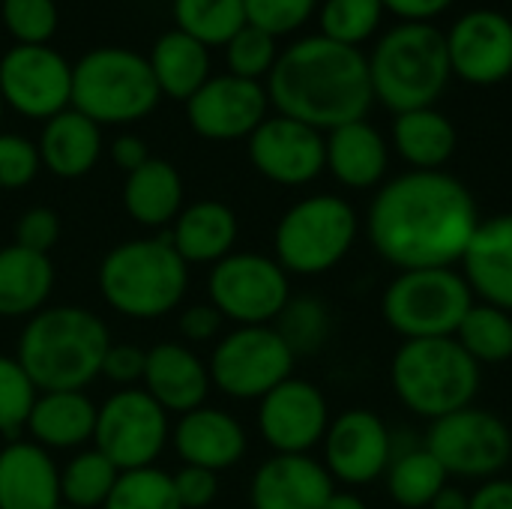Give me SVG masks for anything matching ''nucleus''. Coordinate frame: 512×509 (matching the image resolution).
Returning a JSON list of instances; mask_svg holds the SVG:
<instances>
[{"mask_svg":"<svg viewBox=\"0 0 512 509\" xmlns=\"http://www.w3.org/2000/svg\"><path fill=\"white\" fill-rule=\"evenodd\" d=\"M480 219V207L459 177L405 171L375 189L366 210V237L396 273L459 267Z\"/></svg>","mask_w":512,"mask_h":509,"instance_id":"1","label":"nucleus"},{"mask_svg":"<svg viewBox=\"0 0 512 509\" xmlns=\"http://www.w3.org/2000/svg\"><path fill=\"white\" fill-rule=\"evenodd\" d=\"M264 87L276 114L294 117L318 132L366 120L375 102L363 48L339 45L321 33L294 39L279 51Z\"/></svg>","mask_w":512,"mask_h":509,"instance_id":"2","label":"nucleus"},{"mask_svg":"<svg viewBox=\"0 0 512 509\" xmlns=\"http://www.w3.org/2000/svg\"><path fill=\"white\" fill-rule=\"evenodd\" d=\"M108 327L84 306H45L27 318L15 360L39 393L84 390L102 375Z\"/></svg>","mask_w":512,"mask_h":509,"instance_id":"3","label":"nucleus"},{"mask_svg":"<svg viewBox=\"0 0 512 509\" xmlns=\"http://www.w3.org/2000/svg\"><path fill=\"white\" fill-rule=\"evenodd\" d=\"M366 57L375 102L393 114L432 108L453 78L447 36L438 24L399 21Z\"/></svg>","mask_w":512,"mask_h":509,"instance_id":"4","label":"nucleus"},{"mask_svg":"<svg viewBox=\"0 0 512 509\" xmlns=\"http://www.w3.org/2000/svg\"><path fill=\"white\" fill-rule=\"evenodd\" d=\"M189 288V264L177 255L168 234L138 237L114 246L99 264L105 303L132 321H156L180 306Z\"/></svg>","mask_w":512,"mask_h":509,"instance_id":"5","label":"nucleus"},{"mask_svg":"<svg viewBox=\"0 0 512 509\" xmlns=\"http://www.w3.org/2000/svg\"><path fill=\"white\" fill-rule=\"evenodd\" d=\"M483 369L453 339H408L390 360L396 399L420 420H441L474 405Z\"/></svg>","mask_w":512,"mask_h":509,"instance_id":"6","label":"nucleus"},{"mask_svg":"<svg viewBox=\"0 0 512 509\" xmlns=\"http://www.w3.org/2000/svg\"><path fill=\"white\" fill-rule=\"evenodd\" d=\"M162 93L144 54L120 45H99L72 63V108L99 126L144 120Z\"/></svg>","mask_w":512,"mask_h":509,"instance_id":"7","label":"nucleus"},{"mask_svg":"<svg viewBox=\"0 0 512 509\" xmlns=\"http://www.w3.org/2000/svg\"><path fill=\"white\" fill-rule=\"evenodd\" d=\"M360 237V216L342 195L318 192L294 201L273 231V258L288 276H324Z\"/></svg>","mask_w":512,"mask_h":509,"instance_id":"8","label":"nucleus"},{"mask_svg":"<svg viewBox=\"0 0 512 509\" xmlns=\"http://www.w3.org/2000/svg\"><path fill=\"white\" fill-rule=\"evenodd\" d=\"M471 306L474 294L459 267L399 270L381 294V318L402 342L456 336Z\"/></svg>","mask_w":512,"mask_h":509,"instance_id":"9","label":"nucleus"},{"mask_svg":"<svg viewBox=\"0 0 512 509\" xmlns=\"http://www.w3.org/2000/svg\"><path fill=\"white\" fill-rule=\"evenodd\" d=\"M210 306L237 327L276 324L291 300V276L261 252H231L207 276Z\"/></svg>","mask_w":512,"mask_h":509,"instance_id":"10","label":"nucleus"},{"mask_svg":"<svg viewBox=\"0 0 512 509\" xmlns=\"http://www.w3.org/2000/svg\"><path fill=\"white\" fill-rule=\"evenodd\" d=\"M297 357L276 333L273 324L264 327H237L222 336L210 354L207 372L210 384L231 399H264L282 381L294 375Z\"/></svg>","mask_w":512,"mask_h":509,"instance_id":"11","label":"nucleus"},{"mask_svg":"<svg viewBox=\"0 0 512 509\" xmlns=\"http://www.w3.org/2000/svg\"><path fill=\"white\" fill-rule=\"evenodd\" d=\"M447 471V477L486 483L501 477L512 459L510 426L477 405H468L456 414H447L429 423V435L423 444Z\"/></svg>","mask_w":512,"mask_h":509,"instance_id":"12","label":"nucleus"},{"mask_svg":"<svg viewBox=\"0 0 512 509\" xmlns=\"http://www.w3.org/2000/svg\"><path fill=\"white\" fill-rule=\"evenodd\" d=\"M93 441L120 474L153 468L168 444V414L144 390L123 387L99 405Z\"/></svg>","mask_w":512,"mask_h":509,"instance_id":"13","label":"nucleus"},{"mask_svg":"<svg viewBox=\"0 0 512 509\" xmlns=\"http://www.w3.org/2000/svg\"><path fill=\"white\" fill-rule=\"evenodd\" d=\"M3 105L30 120H51L72 105V63L51 45H12L0 57Z\"/></svg>","mask_w":512,"mask_h":509,"instance_id":"14","label":"nucleus"},{"mask_svg":"<svg viewBox=\"0 0 512 509\" xmlns=\"http://www.w3.org/2000/svg\"><path fill=\"white\" fill-rule=\"evenodd\" d=\"M321 447H324L321 462L333 477V483L360 489L387 474L396 453V438L375 411L351 408L330 420Z\"/></svg>","mask_w":512,"mask_h":509,"instance_id":"15","label":"nucleus"},{"mask_svg":"<svg viewBox=\"0 0 512 509\" xmlns=\"http://www.w3.org/2000/svg\"><path fill=\"white\" fill-rule=\"evenodd\" d=\"M327 396L306 378H288L258 402V432L279 456H312L330 429Z\"/></svg>","mask_w":512,"mask_h":509,"instance_id":"16","label":"nucleus"},{"mask_svg":"<svg viewBox=\"0 0 512 509\" xmlns=\"http://www.w3.org/2000/svg\"><path fill=\"white\" fill-rule=\"evenodd\" d=\"M267 111V87L231 72L210 75L201 90L186 99V120L207 141L249 138L267 120Z\"/></svg>","mask_w":512,"mask_h":509,"instance_id":"17","label":"nucleus"},{"mask_svg":"<svg viewBox=\"0 0 512 509\" xmlns=\"http://www.w3.org/2000/svg\"><path fill=\"white\" fill-rule=\"evenodd\" d=\"M246 141L252 168L276 186H306L324 171V132L294 117L267 114Z\"/></svg>","mask_w":512,"mask_h":509,"instance_id":"18","label":"nucleus"},{"mask_svg":"<svg viewBox=\"0 0 512 509\" xmlns=\"http://www.w3.org/2000/svg\"><path fill=\"white\" fill-rule=\"evenodd\" d=\"M447 57L456 78L492 87L512 75V18L498 9H471L453 21Z\"/></svg>","mask_w":512,"mask_h":509,"instance_id":"19","label":"nucleus"},{"mask_svg":"<svg viewBox=\"0 0 512 509\" xmlns=\"http://www.w3.org/2000/svg\"><path fill=\"white\" fill-rule=\"evenodd\" d=\"M333 492L336 483L324 462L273 453L252 477L249 504L252 509H324Z\"/></svg>","mask_w":512,"mask_h":509,"instance_id":"20","label":"nucleus"},{"mask_svg":"<svg viewBox=\"0 0 512 509\" xmlns=\"http://www.w3.org/2000/svg\"><path fill=\"white\" fill-rule=\"evenodd\" d=\"M459 270L474 300L512 315V213L480 219Z\"/></svg>","mask_w":512,"mask_h":509,"instance_id":"21","label":"nucleus"},{"mask_svg":"<svg viewBox=\"0 0 512 509\" xmlns=\"http://www.w3.org/2000/svg\"><path fill=\"white\" fill-rule=\"evenodd\" d=\"M171 441L183 465L204 468L213 474L234 468L249 447L243 423L234 414L207 405L183 414L180 423L174 426Z\"/></svg>","mask_w":512,"mask_h":509,"instance_id":"22","label":"nucleus"},{"mask_svg":"<svg viewBox=\"0 0 512 509\" xmlns=\"http://www.w3.org/2000/svg\"><path fill=\"white\" fill-rule=\"evenodd\" d=\"M144 393L165 414H189L204 405L210 393V372L201 357L183 342H162L147 351Z\"/></svg>","mask_w":512,"mask_h":509,"instance_id":"23","label":"nucleus"},{"mask_svg":"<svg viewBox=\"0 0 512 509\" xmlns=\"http://www.w3.org/2000/svg\"><path fill=\"white\" fill-rule=\"evenodd\" d=\"M324 171L345 189H378L390 171V144L369 120L336 126L324 132Z\"/></svg>","mask_w":512,"mask_h":509,"instance_id":"24","label":"nucleus"},{"mask_svg":"<svg viewBox=\"0 0 512 509\" xmlns=\"http://www.w3.org/2000/svg\"><path fill=\"white\" fill-rule=\"evenodd\" d=\"M60 471L33 441H9L0 450V509H57Z\"/></svg>","mask_w":512,"mask_h":509,"instance_id":"25","label":"nucleus"},{"mask_svg":"<svg viewBox=\"0 0 512 509\" xmlns=\"http://www.w3.org/2000/svg\"><path fill=\"white\" fill-rule=\"evenodd\" d=\"M42 168L60 180H78L90 174L102 156V126L75 111L72 105L45 120L36 141Z\"/></svg>","mask_w":512,"mask_h":509,"instance_id":"26","label":"nucleus"},{"mask_svg":"<svg viewBox=\"0 0 512 509\" xmlns=\"http://www.w3.org/2000/svg\"><path fill=\"white\" fill-rule=\"evenodd\" d=\"M237 234V213L222 201L204 198L180 210L168 240L186 264H216L234 252Z\"/></svg>","mask_w":512,"mask_h":509,"instance_id":"27","label":"nucleus"},{"mask_svg":"<svg viewBox=\"0 0 512 509\" xmlns=\"http://www.w3.org/2000/svg\"><path fill=\"white\" fill-rule=\"evenodd\" d=\"M96 411L99 408L87 399L84 390L39 393L27 420V432L42 450H72L93 441Z\"/></svg>","mask_w":512,"mask_h":509,"instance_id":"28","label":"nucleus"},{"mask_svg":"<svg viewBox=\"0 0 512 509\" xmlns=\"http://www.w3.org/2000/svg\"><path fill=\"white\" fill-rule=\"evenodd\" d=\"M390 141L411 171H444L456 153L459 132L453 120L432 105L393 114Z\"/></svg>","mask_w":512,"mask_h":509,"instance_id":"29","label":"nucleus"},{"mask_svg":"<svg viewBox=\"0 0 512 509\" xmlns=\"http://www.w3.org/2000/svg\"><path fill=\"white\" fill-rule=\"evenodd\" d=\"M123 207L132 222L144 228H165L183 210V177L168 159L150 156L141 168L126 174Z\"/></svg>","mask_w":512,"mask_h":509,"instance_id":"30","label":"nucleus"},{"mask_svg":"<svg viewBox=\"0 0 512 509\" xmlns=\"http://www.w3.org/2000/svg\"><path fill=\"white\" fill-rule=\"evenodd\" d=\"M54 291V264L48 255L24 246L0 249V318H33Z\"/></svg>","mask_w":512,"mask_h":509,"instance_id":"31","label":"nucleus"},{"mask_svg":"<svg viewBox=\"0 0 512 509\" xmlns=\"http://www.w3.org/2000/svg\"><path fill=\"white\" fill-rule=\"evenodd\" d=\"M147 63L159 84V93L180 102L192 99L210 78V48L177 27L156 36Z\"/></svg>","mask_w":512,"mask_h":509,"instance_id":"32","label":"nucleus"},{"mask_svg":"<svg viewBox=\"0 0 512 509\" xmlns=\"http://www.w3.org/2000/svg\"><path fill=\"white\" fill-rule=\"evenodd\" d=\"M387 495L402 509H429L438 492L450 483L441 462L426 447L396 450L384 474Z\"/></svg>","mask_w":512,"mask_h":509,"instance_id":"33","label":"nucleus"},{"mask_svg":"<svg viewBox=\"0 0 512 509\" xmlns=\"http://www.w3.org/2000/svg\"><path fill=\"white\" fill-rule=\"evenodd\" d=\"M453 339L468 351V357L480 369L501 366L512 360V315L498 306L474 300Z\"/></svg>","mask_w":512,"mask_h":509,"instance_id":"34","label":"nucleus"},{"mask_svg":"<svg viewBox=\"0 0 512 509\" xmlns=\"http://www.w3.org/2000/svg\"><path fill=\"white\" fill-rule=\"evenodd\" d=\"M174 27L204 42L207 48L222 45L246 24L243 0H171Z\"/></svg>","mask_w":512,"mask_h":509,"instance_id":"35","label":"nucleus"},{"mask_svg":"<svg viewBox=\"0 0 512 509\" xmlns=\"http://www.w3.org/2000/svg\"><path fill=\"white\" fill-rule=\"evenodd\" d=\"M117 480L120 471L96 447L84 450L60 471V501L72 509H102Z\"/></svg>","mask_w":512,"mask_h":509,"instance_id":"36","label":"nucleus"},{"mask_svg":"<svg viewBox=\"0 0 512 509\" xmlns=\"http://www.w3.org/2000/svg\"><path fill=\"white\" fill-rule=\"evenodd\" d=\"M273 327L285 339V345L291 348L294 357H312L330 342L333 318H330V309L324 300L291 297Z\"/></svg>","mask_w":512,"mask_h":509,"instance_id":"37","label":"nucleus"},{"mask_svg":"<svg viewBox=\"0 0 512 509\" xmlns=\"http://www.w3.org/2000/svg\"><path fill=\"white\" fill-rule=\"evenodd\" d=\"M384 12L381 0H324L318 6L321 36L348 48H363L378 33Z\"/></svg>","mask_w":512,"mask_h":509,"instance_id":"38","label":"nucleus"},{"mask_svg":"<svg viewBox=\"0 0 512 509\" xmlns=\"http://www.w3.org/2000/svg\"><path fill=\"white\" fill-rule=\"evenodd\" d=\"M102 509H183L171 477L165 471L153 468H141V471H123L111 498L105 501Z\"/></svg>","mask_w":512,"mask_h":509,"instance_id":"39","label":"nucleus"},{"mask_svg":"<svg viewBox=\"0 0 512 509\" xmlns=\"http://www.w3.org/2000/svg\"><path fill=\"white\" fill-rule=\"evenodd\" d=\"M36 396L39 390L27 378L21 363L15 357L0 354V435L15 441V435L27 429Z\"/></svg>","mask_w":512,"mask_h":509,"instance_id":"40","label":"nucleus"},{"mask_svg":"<svg viewBox=\"0 0 512 509\" xmlns=\"http://www.w3.org/2000/svg\"><path fill=\"white\" fill-rule=\"evenodd\" d=\"M279 57V48H276V36L252 27V24H243L228 42H225V63H228V72L231 75H240V78H249V81H261L270 75L273 63Z\"/></svg>","mask_w":512,"mask_h":509,"instance_id":"41","label":"nucleus"},{"mask_svg":"<svg viewBox=\"0 0 512 509\" xmlns=\"http://www.w3.org/2000/svg\"><path fill=\"white\" fill-rule=\"evenodd\" d=\"M0 18L18 45H51L60 12L54 0H0Z\"/></svg>","mask_w":512,"mask_h":509,"instance_id":"42","label":"nucleus"},{"mask_svg":"<svg viewBox=\"0 0 512 509\" xmlns=\"http://www.w3.org/2000/svg\"><path fill=\"white\" fill-rule=\"evenodd\" d=\"M321 0H243L246 24L270 33V36H288L300 30L315 12Z\"/></svg>","mask_w":512,"mask_h":509,"instance_id":"43","label":"nucleus"},{"mask_svg":"<svg viewBox=\"0 0 512 509\" xmlns=\"http://www.w3.org/2000/svg\"><path fill=\"white\" fill-rule=\"evenodd\" d=\"M42 168L39 150L18 132H0V189H24Z\"/></svg>","mask_w":512,"mask_h":509,"instance_id":"44","label":"nucleus"},{"mask_svg":"<svg viewBox=\"0 0 512 509\" xmlns=\"http://www.w3.org/2000/svg\"><path fill=\"white\" fill-rule=\"evenodd\" d=\"M60 240V216L51 207H30L15 222V246L48 255Z\"/></svg>","mask_w":512,"mask_h":509,"instance_id":"45","label":"nucleus"},{"mask_svg":"<svg viewBox=\"0 0 512 509\" xmlns=\"http://www.w3.org/2000/svg\"><path fill=\"white\" fill-rule=\"evenodd\" d=\"M171 486H174V495L183 509H207L219 495V474L183 465L171 477Z\"/></svg>","mask_w":512,"mask_h":509,"instance_id":"46","label":"nucleus"},{"mask_svg":"<svg viewBox=\"0 0 512 509\" xmlns=\"http://www.w3.org/2000/svg\"><path fill=\"white\" fill-rule=\"evenodd\" d=\"M144 366H147L144 348L126 345V342H120V345L111 342L105 351V360H102V378L120 384V390H123V387H132L144 378Z\"/></svg>","mask_w":512,"mask_h":509,"instance_id":"47","label":"nucleus"},{"mask_svg":"<svg viewBox=\"0 0 512 509\" xmlns=\"http://www.w3.org/2000/svg\"><path fill=\"white\" fill-rule=\"evenodd\" d=\"M222 321L225 318L210 303H198V306H189L180 312L177 330L186 342H210L222 330Z\"/></svg>","mask_w":512,"mask_h":509,"instance_id":"48","label":"nucleus"},{"mask_svg":"<svg viewBox=\"0 0 512 509\" xmlns=\"http://www.w3.org/2000/svg\"><path fill=\"white\" fill-rule=\"evenodd\" d=\"M387 12H393L399 21H417V24H435L438 15H444L456 0H381Z\"/></svg>","mask_w":512,"mask_h":509,"instance_id":"49","label":"nucleus"},{"mask_svg":"<svg viewBox=\"0 0 512 509\" xmlns=\"http://www.w3.org/2000/svg\"><path fill=\"white\" fill-rule=\"evenodd\" d=\"M108 156H111V162H114L120 171L132 174L135 168H141V165L150 159V147H147V141H144V138H138V135L126 132V135H117V138L111 141Z\"/></svg>","mask_w":512,"mask_h":509,"instance_id":"50","label":"nucleus"},{"mask_svg":"<svg viewBox=\"0 0 512 509\" xmlns=\"http://www.w3.org/2000/svg\"><path fill=\"white\" fill-rule=\"evenodd\" d=\"M468 509H512V480L492 477L471 492Z\"/></svg>","mask_w":512,"mask_h":509,"instance_id":"51","label":"nucleus"},{"mask_svg":"<svg viewBox=\"0 0 512 509\" xmlns=\"http://www.w3.org/2000/svg\"><path fill=\"white\" fill-rule=\"evenodd\" d=\"M468 504H471V495H468L465 489L447 483V486L438 492V498L429 504V509H468Z\"/></svg>","mask_w":512,"mask_h":509,"instance_id":"52","label":"nucleus"},{"mask_svg":"<svg viewBox=\"0 0 512 509\" xmlns=\"http://www.w3.org/2000/svg\"><path fill=\"white\" fill-rule=\"evenodd\" d=\"M324 509H369V504H366L357 492H351V489H336V492L327 498Z\"/></svg>","mask_w":512,"mask_h":509,"instance_id":"53","label":"nucleus"},{"mask_svg":"<svg viewBox=\"0 0 512 509\" xmlns=\"http://www.w3.org/2000/svg\"><path fill=\"white\" fill-rule=\"evenodd\" d=\"M3 111H6V105H3V96H0V120H3Z\"/></svg>","mask_w":512,"mask_h":509,"instance_id":"54","label":"nucleus"},{"mask_svg":"<svg viewBox=\"0 0 512 509\" xmlns=\"http://www.w3.org/2000/svg\"><path fill=\"white\" fill-rule=\"evenodd\" d=\"M57 509H72V507H66V504H60V507H57Z\"/></svg>","mask_w":512,"mask_h":509,"instance_id":"55","label":"nucleus"}]
</instances>
